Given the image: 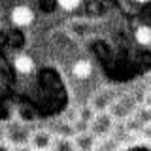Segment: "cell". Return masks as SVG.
Masks as SVG:
<instances>
[{
	"instance_id": "6da1fadb",
	"label": "cell",
	"mask_w": 151,
	"mask_h": 151,
	"mask_svg": "<svg viewBox=\"0 0 151 151\" xmlns=\"http://www.w3.org/2000/svg\"><path fill=\"white\" fill-rule=\"evenodd\" d=\"M111 127H113V117L110 113H104V111H98L91 119V123H89V130H91L96 138L106 136L108 132L111 130Z\"/></svg>"
},
{
	"instance_id": "7a4b0ae2",
	"label": "cell",
	"mask_w": 151,
	"mask_h": 151,
	"mask_svg": "<svg viewBox=\"0 0 151 151\" xmlns=\"http://www.w3.org/2000/svg\"><path fill=\"white\" fill-rule=\"evenodd\" d=\"M34 21V12L28 6H17L12 9V23L17 27H28Z\"/></svg>"
},
{
	"instance_id": "3957f363",
	"label": "cell",
	"mask_w": 151,
	"mask_h": 151,
	"mask_svg": "<svg viewBox=\"0 0 151 151\" xmlns=\"http://www.w3.org/2000/svg\"><path fill=\"white\" fill-rule=\"evenodd\" d=\"M53 134L51 132H45V130H38L30 136V145L34 147L36 151H45V149H51L53 145Z\"/></svg>"
},
{
	"instance_id": "277c9868",
	"label": "cell",
	"mask_w": 151,
	"mask_h": 151,
	"mask_svg": "<svg viewBox=\"0 0 151 151\" xmlns=\"http://www.w3.org/2000/svg\"><path fill=\"white\" fill-rule=\"evenodd\" d=\"M74 140H76V145H78V151H93L94 145H96V136L91 130L89 132H76Z\"/></svg>"
},
{
	"instance_id": "5b68a950",
	"label": "cell",
	"mask_w": 151,
	"mask_h": 151,
	"mask_svg": "<svg viewBox=\"0 0 151 151\" xmlns=\"http://www.w3.org/2000/svg\"><path fill=\"white\" fill-rule=\"evenodd\" d=\"M8 142H12L15 145H23L27 142H30V134L27 132V129L23 125H13L8 130Z\"/></svg>"
},
{
	"instance_id": "8992f818",
	"label": "cell",
	"mask_w": 151,
	"mask_h": 151,
	"mask_svg": "<svg viewBox=\"0 0 151 151\" xmlns=\"http://www.w3.org/2000/svg\"><path fill=\"white\" fill-rule=\"evenodd\" d=\"M51 149L53 151H78V145H76V140L72 136H55Z\"/></svg>"
},
{
	"instance_id": "52a82bcc",
	"label": "cell",
	"mask_w": 151,
	"mask_h": 151,
	"mask_svg": "<svg viewBox=\"0 0 151 151\" xmlns=\"http://www.w3.org/2000/svg\"><path fill=\"white\" fill-rule=\"evenodd\" d=\"M15 70L19 74H30L34 70V60L28 55H17L15 57Z\"/></svg>"
},
{
	"instance_id": "ba28073f",
	"label": "cell",
	"mask_w": 151,
	"mask_h": 151,
	"mask_svg": "<svg viewBox=\"0 0 151 151\" xmlns=\"http://www.w3.org/2000/svg\"><path fill=\"white\" fill-rule=\"evenodd\" d=\"M72 72L78 79H87L89 76L93 74V64L89 63V60H78V63L74 64Z\"/></svg>"
},
{
	"instance_id": "9c48e42d",
	"label": "cell",
	"mask_w": 151,
	"mask_h": 151,
	"mask_svg": "<svg viewBox=\"0 0 151 151\" xmlns=\"http://www.w3.org/2000/svg\"><path fill=\"white\" fill-rule=\"evenodd\" d=\"M136 42L138 44H142V45H149L151 44V27H147V25H142V27H138L136 28Z\"/></svg>"
},
{
	"instance_id": "30bf717a",
	"label": "cell",
	"mask_w": 151,
	"mask_h": 151,
	"mask_svg": "<svg viewBox=\"0 0 151 151\" xmlns=\"http://www.w3.org/2000/svg\"><path fill=\"white\" fill-rule=\"evenodd\" d=\"M110 102H111V94H110V93H106V91H102L100 94H98V96H94V100H93V110L102 111L104 108L110 106Z\"/></svg>"
},
{
	"instance_id": "8fae6325",
	"label": "cell",
	"mask_w": 151,
	"mask_h": 151,
	"mask_svg": "<svg viewBox=\"0 0 151 151\" xmlns=\"http://www.w3.org/2000/svg\"><path fill=\"white\" fill-rule=\"evenodd\" d=\"M59 2V6L66 9V12H72V9L79 8V4H81V0H57Z\"/></svg>"
},
{
	"instance_id": "7c38bea8",
	"label": "cell",
	"mask_w": 151,
	"mask_h": 151,
	"mask_svg": "<svg viewBox=\"0 0 151 151\" xmlns=\"http://www.w3.org/2000/svg\"><path fill=\"white\" fill-rule=\"evenodd\" d=\"M12 151H36L32 145H27V144H23V145H15V149H12Z\"/></svg>"
},
{
	"instance_id": "4fadbf2b",
	"label": "cell",
	"mask_w": 151,
	"mask_h": 151,
	"mask_svg": "<svg viewBox=\"0 0 151 151\" xmlns=\"http://www.w3.org/2000/svg\"><path fill=\"white\" fill-rule=\"evenodd\" d=\"M0 151H12V147H9L8 142H0Z\"/></svg>"
},
{
	"instance_id": "5bb4252c",
	"label": "cell",
	"mask_w": 151,
	"mask_h": 151,
	"mask_svg": "<svg viewBox=\"0 0 151 151\" xmlns=\"http://www.w3.org/2000/svg\"><path fill=\"white\" fill-rule=\"evenodd\" d=\"M138 4H145V2H149V0H136Z\"/></svg>"
},
{
	"instance_id": "9a60e30c",
	"label": "cell",
	"mask_w": 151,
	"mask_h": 151,
	"mask_svg": "<svg viewBox=\"0 0 151 151\" xmlns=\"http://www.w3.org/2000/svg\"><path fill=\"white\" fill-rule=\"evenodd\" d=\"M45 151H53V149H45Z\"/></svg>"
}]
</instances>
